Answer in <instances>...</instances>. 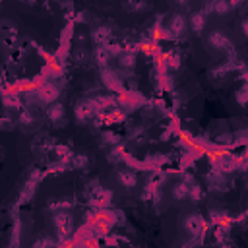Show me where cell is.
Here are the masks:
<instances>
[{
	"label": "cell",
	"mask_w": 248,
	"mask_h": 248,
	"mask_svg": "<svg viewBox=\"0 0 248 248\" xmlns=\"http://www.w3.org/2000/svg\"><path fill=\"white\" fill-rule=\"evenodd\" d=\"M221 248H234V246H231V244H227V242H225V244H221Z\"/></svg>",
	"instance_id": "cell-29"
},
{
	"label": "cell",
	"mask_w": 248,
	"mask_h": 248,
	"mask_svg": "<svg viewBox=\"0 0 248 248\" xmlns=\"http://www.w3.org/2000/svg\"><path fill=\"white\" fill-rule=\"evenodd\" d=\"M31 248H56V242L48 236H41L31 244Z\"/></svg>",
	"instance_id": "cell-26"
},
{
	"label": "cell",
	"mask_w": 248,
	"mask_h": 248,
	"mask_svg": "<svg viewBox=\"0 0 248 248\" xmlns=\"http://www.w3.org/2000/svg\"><path fill=\"white\" fill-rule=\"evenodd\" d=\"M188 198H190L192 202H202V198H203V188H202L200 182H192V184H190Z\"/></svg>",
	"instance_id": "cell-24"
},
{
	"label": "cell",
	"mask_w": 248,
	"mask_h": 248,
	"mask_svg": "<svg viewBox=\"0 0 248 248\" xmlns=\"http://www.w3.org/2000/svg\"><path fill=\"white\" fill-rule=\"evenodd\" d=\"M101 138H103V143H108V145H120L122 143V136L118 134V132H112V130H105L103 134H101Z\"/></svg>",
	"instance_id": "cell-21"
},
{
	"label": "cell",
	"mask_w": 248,
	"mask_h": 248,
	"mask_svg": "<svg viewBox=\"0 0 248 248\" xmlns=\"http://www.w3.org/2000/svg\"><path fill=\"white\" fill-rule=\"evenodd\" d=\"M43 176H45V170H41V169H33L31 172H27V182H39V180H43Z\"/></svg>",
	"instance_id": "cell-27"
},
{
	"label": "cell",
	"mask_w": 248,
	"mask_h": 248,
	"mask_svg": "<svg viewBox=\"0 0 248 248\" xmlns=\"http://www.w3.org/2000/svg\"><path fill=\"white\" fill-rule=\"evenodd\" d=\"M124 8H126V10H136V12H140V10L149 8V4H145V2H126Z\"/></svg>",
	"instance_id": "cell-28"
},
{
	"label": "cell",
	"mask_w": 248,
	"mask_h": 248,
	"mask_svg": "<svg viewBox=\"0 0 248 248\" xmlns=\"http://www.w3.org/2000/svg\"><path fill=\"white\" fill-rule=\"evenodd\" d=\"M229 229L231 227H213V240L217 242V244H225L227 240H229Z\"/></svg>",
	"instance_id": "cell-22"
},
{
	"label": "cell",
	"mask_w": 248,
	"mask_h": 248,
	"mask_svg": "<svg viewBox=\"0 0 248 248\" xmlns=\"http://www.w3.org/2000/svg\"><path fill=\"white\" fill-rule=\"evenodd\" d=\"M0 101H2V105H4L8 110H17V112H19V110L25 107L21 95H19V93H14V91H4V93L0 95Z\"/></svg>",
	"instance_id": "cell-9"
},
{
	"label": "cell",
	"mask_w": 248,
	"mask_h": 248,
	"mask_svg": "<svg viewBox=\"0 0 248 248\" xmlns=\"http://www.w3.org/2000/svg\"><path fill=\"white\" fill-rule=\"evenodd\" d=\"M35 190H37V184L35 182H27L25 186H23V190L19 192V198H17V205H25L27 202H31V198L35 196Z\"/></svg>",
	"instance_id": "cell-18"
},
{
	"label": "cell",
	"mask_w": 248,
	"mask_h": 248,
	"mask_svg": "<svg viewBox=\"0 0 248 248\" xmlns=\"http://www.w3.org/2000/svg\"><path fill=\"white\" fill-rule=\"evenodd\" d=\"M85 194H87L89 205L95 207V209H107L112 202V190H108L105 186H99V184H91Z\"/></svg>",
	"instance_id": "cell-1"
},
{
	"label": "cell",
	"mask_w": 248,
	"mask_h": 248,
	"mask_svg": "<svg viewBox=\"0 0 248 248\" xmlns=\"http://www.w3.org/2000/svg\"><path fill=\"white\" fill-rule=\"evenodd\" d=\"M17 124H21V126H31V124H33V114H31L29 108L23 107V108L17 112Z\"/></svg>",
	"instance_id": "cell-25"
},
{
	"label": "cell",
	"mask_w": 248,
	"mask_h": 248,
	"mask_svg": "<svg viewBox=\"0 0 248 248\" xmlns=\"http://www.w3.org/2000/svg\"><path fill=\"white\" fill-rule=\"evenodd\" d=\"M52 223H54V231H56L58 242L72 238V232H74V217L68 211H58L52 217Z\"/></svg>",
	"instance_id": "cell-3"
},
{
	"label": "cell",
	"mask_w": 248,
	"mask_h": 248,
	"mask_svg": "<svg viewBox=\"0 0 248 248\" xmlns=\"http://www.w3.org/2000/svg\"><path fill=\"white\" fill-rule=\"evenodd\" d=\"M52 151L56 153V161H60V163H66L68 167H70V161H72V157L76 155V153L72 151V147H70V145H66V143H54Z\"/></svg>",
	"instance_id": "cell-13"
},
{
	"label": "cell",
	"mask_w": 248,
	"mask_h": 248,
	"mask_svg": "<svg viewBox=\"0 0 248 248\" xmlns=\"http://www.w3.org/2000/svg\"><path fill=\"white\" fill-rule=\"evenodd\" d=\"M165 180H167V172H165L163 169H159V167H153V169L149 170V174H147L145 190H149V192L161 190V186L165 184Z\"/></svg>",
	"instance_id": "cell-7"
},
{
	"label": "cell",
	"mask_w": 248,
	"mask_h": 248,
	"mask_svg": "<svg viewBox=\"0 0 248 248\" xmlns=\"http://www.w3.org/2000/svg\"><path fill=\"white\" fill-rule=\"evenodd\" d=\"M188 190H190V184L178 180L176 184H172V188H170V196H172V200L180 202V200H186V198H188Z\"/></svg>",
	"instance_id": "cell-17"
},
{
	"label": "cell",
	"mask_w": 248,
	"mask_h": 248,
	"mask_svg": "<svg viewBox=\"0 0 248 248\" xmlns=\"http://www.w3.org/2000/svg\"><path fill=\"white\" fill-rule=\"evenodd\" d=\"M182 227L190 236H203L209 231V223L202 213H188L182 219Z\"/></svg>",
	"instance_id": "cell-2"
},
{
	"label": "cell",
	"mask_w": 248,
	"mask_h": 248,
	"mask_svg": "<svg viewBox=\"0 0 248 248\" xmlns=\"http://www.w3.org/2000/svg\"><path fill=\"white\" fill-rule=\"evenodd\" d=\"M165 31H167V37L169 35L170 37H180L186 31V17H184V14H180V12L172 14L169 17L167 25H165Z\"/></svg>",
	"instance_id": "cell-6"
},
{
	"label": "cell",
	"mask_w": 248,
	"mask_h": 248,
	"mask_svg": "<svg viewBox=\"0 0 248 248\" xmlns=\"http://www.w3.org/2000/svg\"><path fill=\"white\" fill-rule=\"evenodd\" d=\"M91 56H93L95 64H97L101 70H103V68H108V62H110V58H112V54L108 52L107 46H95Z\"/></svg>",
	"instance_id": "cell-12"
},
{
	"label": "cell",
	"mask_w": 248,
	"mask_h": 248,
	"mask_svg": "<svg viewBox=\"0 0 248 248\" xmlns=\"http://www.w3.org/2000/svg\"><path fill=\"white\" fill-rule=\"evenodd\" d=\"M35 97L39 103H56V97H58V87L52 83V81H41L39 87L35 89Z\"/></svg>",
	"instance_id": "cell-5"
},
{
	"label": "cell",
	"mask_w": 248,
	"mask_h": 248,
	"mask_svg": "<svg viewBox=\"0 0 248 248\" xmlns=\"http://www.w3.org/2000/svg\"><path fill=\"white\" fill-rule=\"evenodd\" d=\"M190 27H192V31L194 33H202L203 29H205V21H207V16L200 10V12H192L190 14Z\"/></svg>",
	"instance_id": "cell-15"
},
{
	"label": "cell",
	"mask_w": 248,
	"mask_h": 248,
	"mask_svg": "<svg viewBox=\"0 0 248 248\" xmlns=\"http://www.w3.org/2000/svg\"><path fill=\"white\" fill-rule=\"evenodd\" d=\"M89 58H91V52H89L85 46H76V48L72 50V60H74L76 64H85Z\"/></svg>",
	"instance_id": "cell-20"
},
{
	"label": "cell",
	"mask_w": 248,
	"mask_h": 248,
	"mask_svg": "<svg viewBox=\"0 0 248 248\" xmlns=\"http://www.w3.org/2000/svg\"><path fill=\"white\" fill-rule=\"evenodd\" d=\"M207 43H209V46H213V48H217V50H231L232 46H231V39L223 33V31H219V29H213L209 35H207Z\"/></svg>",
	"instance_id": "cell-8"
},
{
	"label": "cell",
	"mask_w": 248,
	"mask_h": 248,
	"mask_svg": "<svg viewBox=\"0 0 248 248\" xmlns=\"http://www.w3.org/2000/svg\"><path fill=\"white\" fill-rule=\"evenodd\" d=\"M87 165H89V157H87V155H81V153H79V155L76 153V155L72 157V161H70V169H78V170L85 169Z\"/></svg>",
	"instance_id": "cell-23"
},
{
	"label": "cell",
	"mask_w": 248,
	"mask_h": 248,
	"mask_svg": "<svg viewBox=\"0 0 248 248\" xmlns=\"http://www.w3.org/2000/svg\"><path fill=\"white\" fill-rule=\"evenodd\" d=\"M116 180H118V184L124 186V188H134V186L138 184V174H136L132 169H122V170L116 172Z\"/></svg>",
	"instance_id": "cell-11"
},
{
	"label": "cell",
	"mask_w": 248,
	"mask_h": 248,
	"mask_svg": "<svg viewBox=\"0 0 248 248\" xmlns=\"http://www.w3.org/2000/svg\"><path fill=\"white\" fill-rule=\"evenodd\" d=\"M74 114H76L78 120L87 122V120H93L99 114V107H97V103L93 99H79L74 105Z\"/></svg>",
	"instance_id": "cell-4"
},
{
	"label": "cell",
	"mask_w": 248,
	"mask_h": 248,
	"mask_svg": "<svg viewBox=\"0 0 248 248\" xmlns=\"http://www.w3.org/2000/svg\"><path fill=\"white\" fill-rule=\"evenodd\" d=\"M138 52H143L147 56H155V54H159V43H153L149 39H143V41L138 43Z\"/></svg>",
	"instance_id": "cell-19"
},
{
	"label": "cell",
	"mask_w": 248,
	"mask_h": 248,
	"mask_svg": "<svg viewBox=\"0 0 248 248\" xmlns=\"http://www.w3.org/2000/svg\"><path fill=\"white\" fill-rule=\"evenodd\" d=\"M136 60H138V52H120L118 54V66L122 70H134L136 68Z\"/></svg>",
	"instance_id": "cell-16"
},
{
	"label": "cell",
	"mask_w": 248,
	"mask_h": 248,
	"mask_svg": "<svg viewBox=\"0 0 248 248\" xmlns=\"http://www.w3.org/2000/svg\"><path fill=\"white\" fill-rule=\"evenodd\" d=\"M91 39L97 43V46H105V45H108L110 43V39H112V27H108V25H97L93 31H91Z\"/></svg>",
	"instance_id": "cell-10"
},
{
	"label": "cell",
	"mask_w": 248,
	"mask_h": 248,
	"mask_svg": "<svg viewBox=\"0 0 248 248\" xmlns=\"http://www.w3.org/2000/svg\"><path fill=\"white\" fill-rule=\"evenodd\" d=\"M64 105L62 103H50L48 107H46V118L52 122V124H58V122H62L64 120Z\"/></svg>",
	"instance_id": "cell-14"
}]
</instances>
